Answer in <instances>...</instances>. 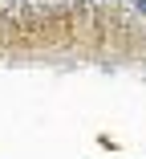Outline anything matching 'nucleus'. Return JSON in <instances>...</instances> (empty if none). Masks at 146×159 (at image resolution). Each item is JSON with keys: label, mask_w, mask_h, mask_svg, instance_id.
Masks as SVG:
<instances>
[{"label": "nucleus", "mask_w": 146, "mask_h": 159, "mask_svg": "<svg viewBox=\"0 0 146 159\" xmlns=\"http://www.w3.org/2000/svg\"><path fill=\"white\" fill-rule=\"evenodd\" d=\"M134 8H142V12H146V0H134Z\"/></svg>", "instance_id": "nucleus-1"}]
</instances>
